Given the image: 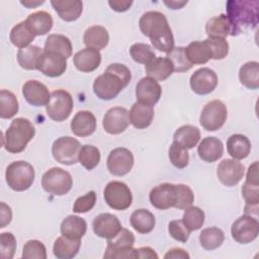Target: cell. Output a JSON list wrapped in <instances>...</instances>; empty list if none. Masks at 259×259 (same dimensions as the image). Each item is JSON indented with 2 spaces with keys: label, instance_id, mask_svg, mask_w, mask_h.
Masks as SVG:
<instances>
[{
  "label": "cell",
  "instance_id": "6da1fadb",
  "mask_svg": "<svg viewBox=\"0 0 259 259\" xmlns=\"http://www.w3.org/2000/svg\"><path fill=\"white\" fill-rule=\"evenodd\" d=\"M139 26L144 35L148 36L155 49L163 53H169L174 49V37L166 16L159 11L145 12Z\"/></svg>",
  "mask_w": 259,
  "mask_h": 259
},
{
  "label": "cell",
  "instance_id": "7a4b0ae2",
  "mask_svg": "<svg viewBox=\"0 0 259 259\" xmlns=\"http://www.w3.org/2000/svg\"><path fill=\"white\" fill-rule=\"evenodd\" d=\"M132 79L130 69L119 63L110 64L102 75H99L93 82L95 95L102 100H111L125 88Z\"/></svg>",
  "mask_w": 259,
  "mask_h": 259
},
{
  "label": "cell",
  "instance_id": "3957f363",
  "mask_svg": "<svg viewBox=\"0 0 259 259\" xmlns=\"http://www.w3.org/2000/svg\"><path fill=\"white\" fill-rule=\"evenodd\" d=\"M258 7L256 0H230L226 4L227 18L231 26V35H238L247 28L258 24Z\"/></svg>",
  "mask_w": 259,
  "mask_h": 259
},
{
  "label": "cell",
  "instance_id": "277c9868",
  "mask_svg": "<svg viewBox=\"0 0 259 259\" xmlns=\"http://www.w3.org/2000/svg\"><path fill=\"white\" fill-rule=\"evenodd\" d=\"M35 128L27 118L17 117L13 119L4 134L3 146L5 150L12 154L22 152L27 144L33 139Z\"/></svg>",
  "mask_w": 259,
  "mask_h": 259
},
{
  "label": "cell",
  "instance_id": "5b68a950",
  "mask_svg": "<svg viewBox=\"0 0 259 259\" xmlns=\"http://www.w3.org/2000/svg\"><path fill=\"white\" fill-rule=\"evenodd\" d=\"M34 169L26 161H15L9 164L5 171L6 183L14 191L27 190L34 181Z\"/></svg>",
  "mask_w": 259,
  "mask_h": 259
},
{
  "label": "cell",
  "instance_id": "8992f818",
  "mask_svg": "<svg viewBox=\"0 0 259 259\" xmlns=\"http://www.w3.org/2000/svg\"><path fill=\"white\" fill-rule=\"evenodd\" d=\"M135 244L134 234L124 228H121L119 233L107 240V247L103 255L104 258H125L136 259V249L133 248Z\"/></svg>",
  "mask_w": 259,
  "mask_h": 259
},
{
  "label": "cell",
  "instance_id": "52a82bcc",
  "mask_svg": "<svg viewBox=\"0 0 259 259\" xmlns=\"http://www.w3.org/2000/svg\"><path fill=\"white\" fill-rule=\"evenodd\" d=\"M41 186L48 193L61 196L71 190L73 179L66 170L60 167H53L42 175Z\"/></svg>",
  "mask_w": 259,
  "mask_h": 259
},
{
  "label": "cell",
  "instance_id": "ba28073f",
  "mask_svg": "<svg viewBox=\"0 0 259 259\" xmlns=\"http://www.w3.org/2000/svg\"><path fill=\"white\" fill-rule=\"evenodd\" d=\"M74 107L72 95L63 89L55 90L51 93V99L46 106L48 116L54 121H63L67 119Z\"/></svg>",
  "mask_w": 259,
  "mask_h": 259
},
{
  "label": "cell",
  "instance_id": "9c48e42d",
  "mask_svg": "<svg viewBox=\"0 0 259 259\" xmlns=\"http://www.w3.org/2000/svg\"><path fill=\"white\" fill-rule=\"evenodd\" d=\"M227 116L228 109L225 103L221 100L214 99L207 102L202 108L199 122L205 131L214 132L224 125Z\"/></svg>",
  "mask_w": 259,
  "mask_h": 259
},
{
  "label": "cell",
  "instance_id": "30bf717a",
  "mask_svg": "<svg viewBox=\"0 0 259 259\" xmlns=\"http://www.w3.org/2000/svg\"><path fill=\"white\" fill-rule=\"evenodd\" d=\"M103 197L109 207L124 210L133 202V194L128 186L121 181H110L103 190Z\"/></svg>",
  "mask_w": 259,
  "mask_h": 259
},
{
  "label": "cell",
  "instance_id": "8fae6325",
  "mask_svg": "<svg viewBox=\"0 0 259 259\" xmlns=\"http://www.w3.org/2000/svg\"><path fill=\"white\" fill-rule=\"evenodd\" d=\"M81 149L80 142L70 136L58 138L52 146L54 159L64 165H74L78 162V155Z\"/></svg>",
  "mask_w": 259,
  "mask_h": 259
},
{
  "label": "cell",
  "instance_id": "7c38bea8",
  "mask_svg": "<svg viewBox=\"0 0 259 259\" xmlns=\"http://www.w3.org/2000/svg\"><path fill=\"white\" fill-rule=\"evenodd\" d=\"M231 234L233 239L240 244L251 243L259 234V223L257 218L249 214L241 215L233 223Z\"/></svg>",
  "mask_w": 259,
  "mask_h": 259
},
{
  "label": "cell",
  "instance_id": "4fadbf2b",
  "mask_svg": "<svg viewBox=\"0 0 259 259\" xmlns=\"http://www.w3.org/2000/svg\"><path fill=\"white\" fill-rule=\"evenodd\" d=\"M134 155L126 148L113 149L106 161L107 169L114 176H123L127 174L134 166Z\"/></svg>",
  "mask_w": 259,
  "mask_h": 259
},
{
  "label": "cell",
  "instance_id": "5bb4252c",
  "mask_svg": "<svg viewBox=\"0 0 259 259\" xmlns=\"http://www.w3.org/2000/svg\"><path fill=\"white\" fill-rule=\"evenodd\" d=\"M130 124V112L121 106L109 108L103 116L102 125L109 135H119L123 133Z\"/></svg>",
  "mask_w": 259,
  "mask_h": 259
},
{
  "label": "cell",
  "instance_id": "9a60e30c",
  "mask_svg": "<svg viewBox=\"0 0 259 259\" xmlns=\"http://www.w3.org/2000/svg\"><path fill=\"white\" fill-rule=\"evenodd\" d=\"M190 87L198 95H206L212 92L218 85V76L210 68H200L190 77Z\"/></svg>",
  "mask_w": 259,
  "mask_h": 259
},
{
  "label": "cell",
  "instance_id": "2e32d148",
  "mask_svg": "<svg viewBox=\"0 0 259 259\" xmlns=\"http://www.w3.org/2000/svg\"><path fill=\"white\" fill-rule=\"evenodd\" d=\"M245 173V167L241 162L235 159L223 160L217 169V175L219 180L226 186H235L243 178Z\"/></svg>",
  "mask_w": 259,
  "mask_h": 259
},
{
  "label": "cell",
  "instance_id": "e0dca14e",
  "mask_svg": "<svg viewBox=\"0 0 259 259\" xmlns=\"http://www.w3.org/2000/svg\"><path fill=\"white\" fill-rule=\"evenodd\" d=\"M67 59L55 52L44 51L38 62L37 70L48 77H60L67 69Z\"/></svg>",
  "mask_w": 259,
  "mask_h": 259
},
{
  "label": "cell",
  "instance_id": "ac0fdd59",
  "mask_svg": "<svg viewBox=\"0 0 259 259\" xmlns=\"http://www.w3.org/2000/svg\"><path fill=\"white\" fill-rule=\"evenodd\" d=\"M161 94L160 84L150 77L142 78L136 86L137 101L149 106H154L159 101Z\"/></svg>",
  "mask_w": 259,
  "mask_h": 259
},
{
  "label": "cell",
  "instance_id": "d6986e66",
  "mask_svg": "<svg viewBox=\"0 0 259 259\" xmlns=\"http://www.w3.org/2000/svg\"><path fill=\"white\" fill-rule=\"evenodd\" d=\"M151 204L158 209H168L174 207L176 203L175 184L162 183L155 186L149 194Z\"/></svg>",
  "mask_w": 259,
  "mask_h": 259
},
{
  "label": "cell",
  "instance_id": "ffe728a7",
  "mask_svg": "<svg viewBox=\"0 0 259 259\" xmlns=\"http://www.w3.org/2000/svg\"><path fill=\"white\" fill-rule=\"evenodd\" d=\"M92 228L96 236L108 240L119 233L121 225L116 215L105 212L95 217L92 223Z\"/></svg>",
  "mask_w": 259,
  "mask_h": 259
},
{
  "label": "cell",
  "instance_id": "44dd1931",
  "mask_svg": "<svg viewBox=\"0 0 259 259\" xmlns=\"http://www.w3.org/2000/svg\"><path fill=\"white\" fill-rule=\"evenodd\" d=\"M22 94L25 100L33 106H47L51 99L48 87L37 80L26 81L22 86Z\"/></svg>",
  "mask_w": 259,
  "mask_h": 259
},
{
  "label": "cell",
  "instance_id": "7402d4cb",
  "mask_svg": "<svg viewBox=\"0 0 259 259\" xmlns=\"http://www.w3.org/2000/svg\"><path fill=\"white\" fill-rule=\"evenodd\" d=\"M70 126L75 136L81 138L88 137L96 130V118L91 111L81 110L74 115Z\"/></svg>",
  "mask_w": 259,
  "mask_h": 259
},
{
  "label": "cell",
  "instance_id": "603a6c76",
  "mask_svg": "<svg viewBox=\"0 0 259 259\" xmlns=\"http://www.w3.org/2000/svg\"><path fill=\"white\" fill-rule=\"evenodd\" d=\"M73 62L78 71L90 73L99 67L101 63V54L95 49L85 48L75 54Z\"/></svg>",
  "mask_w": 259,
  "mask_h": 259
},
{
  "label": "cell",
  "instance_id": "cb8c5ba5",
  "mask_svg": "<svg viewBox=\"0 0 259 259\" xmlns=\"http://www.w3.org/2000/svg\"><path fill=\"white\" fill-rule=\"evenodd\" d=\"M199 158L207 163L218 161L224 154V145L215 137H206L202 139L197 147Z\"/></svg>",
  "mask_w": 259,
  "mask_h": 259
},
{
  "label": "cell",
  "instance_id": "d4e9b609",
  "mask_svg": "<svg viewBox=\"0 0 259 259\" xmlns=\"http://www.w3.org/2000/svg\"><path fill=\"white\" fill-rule=\"evenodd\" d=\"M51 4L59 17L65 21L77 20L83 10V2L80 0H53Z\"/></svg>",
  "mask_w": 259,
  "mask_h": 259
},
{
  "label": "cell",
  "instance_id": "484cf974",
  "mask_svg": "<svg viewBox=\"0 0 259 259\" xmlns=\"http://www.w3.org/2000/svg\"><path fill=\"white\" fill-rule=\"evenodd\" d=\"M60 231L62 236L66 238L81 240L87 231V223L78 215H68L63 220Z\"/></svg>",
  "mask_w": 259,
  "mask_h": 259
},
{
  "label": "cell",
  "instance_id": "4316f807",
  "mask_svg": "<svg viewBox=\"0 0 259 259\" xmlns=\"http://www.w3.org/2000/svg\"><path fill=\"white\" fill-rule=\"evenodd\" d=\"M154 117L153 106L135 102L130 110V122L138 130L148 127Z\"/></svg>",
  "mask_w": 259,
  "mask_h": 259
},
{
  "label": "cell",
  "instance_id": "83f0119b",
  "mask_svg": "<svg viewBox=\"0 0 259 259\" xmlns=\"http://www.w3.org/2000/svg\"><path fill=\"white\" fill-rule=\"evenodd\" d=\"M26 24L34 35H45L53 27L54 21L52 15L47 11H35L27 16Z\"/></svg>",
  "mask_w": 259,
  "mask_h": 259
},
{
  "label": "cell",
  "instance_id": "f1b7e54d",
  "mask_svg": "<svg viewBox=\"0 0 259 259\" xmlns=\"http://www.w3.org/2000/svg\"><path fill=\"white\" fill-rule=\"evenodd\" d=\"M109 41V34L105 27L101 25H93L88 27L83 35V42L87 48L97 51L104 49Z\"/></svg>",
  "mask_w": 259,
  "mask_h": 259
},
{
  "label": "cell",
  "instance_id": "f546056e",
  "mask_svg": "<svg viewBox=\"0 0 259 259\" xmlns=\"http://www.w3.org/2000/svg\"><path fill=\"white\" fill-rule=\"evenodd\" d=\"M148 77L156 81H164L172 75L174 72V66L172 62L166 58H156L145 68Z\"/></svg>",
  "mask_w": 259,
  "mask_h": 259
},
{
  "label": "cell",
  "instance_id": "4dcf8cb0",
  "mask_svg": "<svg viewBox=\"0 0 259 259\" xmlns=\"http://www.w3.org/2000/svg\"><path fill=\"white\" fill-rule=\"evenodd\" d=\"M200 140L199 130L190 124H185L176 130L173 135V142L186 150L194 148Z\"/></svg>",
  "mask_w": 259,
  "mask_h": 259
},
{
  "label": "cell",
  "instance_id": "1f68e13d",
  "mask_svg": "<svg viewBox=\"0 0 259 259\" xmlns=\"http://www.w3.org/2000/svg\"><path fill=\"white\" fill-rule=\"evenodd\" d=\"M228 153L235 160H242L248 157L251 151V143L249 139L241 134L232 135L227 141Z\"/></svg>",
  "mask_w": 259,
  "mask_h": 259
},
{
  "label": "cell",
  "instance_id": "d6a6232c",
  "mask_svg": "<svg viewBox=\"0 0 259 259\" xmlns=\"http://www.w3.org/2000/svg\"><path fill=\"white\" fill-rule=\"evenodd\" d=\"M80 246V240H72L61 236L54 243L53 253L59 259H71L78 254Z\"/></svg>",
  "mask_w": 259,
  "mask_h": 259
},
{
  "label": "cell",
  "instance_id": "836d02e7",
  "mask_svg": "<svg viewBox=\"0 0 259 259\" xmlns=\"http://www.w3.org/2000/svg\"><path fill=\"white\" fill-rule=\"evenodd\" d=\"M156 220L154 214L145 208L136 209L131 214V225L140 234H148L155 228Z\"/></svg>",
  "mask_w": 259,
  "mask_h": 259
},
{
  "label": "cell",
  "instance_id": "e575fe53",
  "mask_svg": "<svg viewBox=\"0 0 259 259\" xmlns=\"http://www.w3.org/2000/svg\"><path fill=\"white\" fill-rule=\"evenodd\" d=\"M184 49L186 57L192 65L205 64L211 59V52L204 40H194Z\"/></svg>",
  "mask_w": 259,
  "mask_h": 259
},
{
  "label": "cell",
  "instance_id": "d590c367",
  "mask_svg": "<svg viewBox=\"0 0 259 259\" xmlns=\"http://www.w3.org/2000/svg\"><path fill=\"white\" fill-rule=\"evenodd\" d=\"M42 50L37 46H28L20 49L17 53V62L25 70H37Z\"/></svg>",
  "mask_w": 259,
  "mask_h": 259
},
{
  "label": "cell",
  "instance_id": "8d00e7d4",
  "mask_svg": "<svg viewBox=\"0 0 259 259\" xmlns=\"http://www.w3.org/2000/svg\"><path fill=\"white\" fill-rule=\"evenodd\" d=\"M44 51L55 52L68 59L72 56V44L67 36L53 33L47 37Z\"/></svg>",
  "mask_w": 259,
  "mask_h": 259
},
{
  "label": "cell",
  "instance_id": "74e56055",
  "mask_svg": "<svg viewBox=\"0 0 259 259\" xmlns=\"http://www.w3.org/2000/svg\"><path fill=\"white\" fill-rule=\"evenodd\" d=\"M239 80L248 89H257L259 87V63L255 61L245 63L240 68Z\"/></svg>",
  "mask_w": 259,
  "mask_h": 259
},
{
  "label": "cell",
  "instance_id": "f35d334b",
  "mask_svg": "<svg viewBox=\"0 0 259 259\" xmlns=\"http://www.w3.org/2000/svg\"><path fill=\"white\" fill-rule=\"evenodd\" d=\"M205 32L208 37L225 38L231 33V26L226 14L211 17L205 24Z\"/></svg>",
  "mask_w": 259,
  "mask_h": 259
},
{
  "label": "cell",
  "instance_id": "ab89813d",
  "mask_svg": "<svg viewBox=\"0 0 259 259\" xmlns=\"http://www.w3.org/2000/svg\"><path fill=\"white\" fill-rule=\"evenodd\" d=\"M34 37V33L30 30L25 20L17 23L10 31V41L19 49L28 47Z\"/></svg>",
  "mask_w": 259,
  "mask_h": 259
},
{
  "label": "cell",
  "instance_id": "60d3db41",
  "mask_svg": "<svg viewBox=\"0 0 259 259\" xmlns=\"http://www.w3.org/2000/svg\"><path fill=\"white\" fill-rule=\"evenodd\" d=\"M225 240L224 232L217 228L210 227L203 229L199 235V242L203 249L205 250H214L222 246Z\"/></svg>",
  "mask_w": 259,
  "mask_h": 259
},
{
  "label": "cell",
  "instance_id": "b9f144b4",
  "mask_svg": "<svg viewBox=\"0 0 259 259\" xmlns=\"http://www.w3.org/2000/svg\"><path fill=\"white\" fill-rule=\"evenodd\" d=\"M18 100L14 93L9 90L2 89L0 91V117L11 118L18 112Z\"/></svg>",
  "mask_w": 259,
  "mask_h": 259
},
{
  "label": "cell",
  "instance_id": "7bdbcfd3",
  "mask_svg": "<svg viewBox=\"0 0 259 259\" xmlns=\"http://www.w3.org/2000/svg\"><path fill=\"white\" fill-rule=\"evenodd\" d=\"M78 161L84 168L90 171L99 164L100 152L92 145H84L79 151Z\"/></svg>",
  "mask_w": 259,
  "mask_h": 259
},
{
  "label": "cell",
  "instance_id": "ee69618b",
  "mask_svg": "<svg viewBox=\"0 0 259 259\" xmlns=\"http://www.w3.org/2000/svg\"><path fill=\"white\" fill-rule=\"evenodd\" d=\"M130 54L135 62L144 64L146 66L156 59V55L152 48L143 42L134 44L130 49Z\"/></svg>",
  "mask_w": 259,
  "mask_h": 259
},
{
  "label": "cell",
  "instance_id": "f6af8a7d",
  "mask_svg": "<svg viewBox=\"0 0 259 259\" xmlns=\"http://www.w3.org/2000/svg\"><path fill=\"white\" fill-rule=\"evenodd\" d=\"M174 66V72L182 73L190 70L192 68V64L186 57L185 49L183 47L174 48L172 51L167 53L166 56Z\"/></svg>",
  "mask_w": 259,
  "mask_h": 259
},
{
  "label": "cell",
  "instance_id": "bcb514c9",
  "mask_svg": "<svg viewBox=\"0 0 259 259\" xmlns=\"http://www.w3.org/2000/svg\"><path fill=\"white\" fill-rule=\"evenodd\" d=\"M182 221L190 232L197 231L204 224V212L197 206H189L185 208Z\"/></svg>",
  "mask_w": 259,
  "mask_h": 259
},
{
  "label": "cell",
  "instance_id": "7dc6e473",
  "mask_svg": "<svg viewBox=\"0 0 259 259\" xmlns=\"http://www.w3.org/2000/svg\"><path fill=\"white\" fill-rule=\"evenodd\" d=\"M22 258L25 259H46V246L38 240L27 241L22 249Z\"/></svg>",
  "mask_w": 259,
  "mask_h": 259
},
{
  "label": "cell",
  "instance_id": "c3c4849f",
  "mask_svg": "<svg viewBox=\"0 0 259 259\" xmlns=\"http://www.w3.org/2000/svg\"><path fill=\"white\" fill-rule=\"evenodd\" d=\"M211 52V59L223 60L229 54V42L222 37H207L204 39Z\"/></svg>",
  "mask_w": 259,
  "mask_h": 259
},
{
  "label": "cell",
  "instance_id": "681fc988",
  "mask_svg": "<svg viewBox=\"0 0 259 259\" xmlns=\"http://www.w3.org/2000/svg\"><path fill=\"white\" fill-rule=\"evenodd\" d=\"M169 159L173 166L178 169H183L188 165L189 155L186 149L173 142L169 148Z\"/></svg>",
  "mask_w": 259,
  "mask_h": 259
},
{
  "label": "cell",
  "instance_id": "f907efd6",
  "mask_svg": "<svg viewBox=\"0 0 259 259\" xmlns=\"http://www.w3.org/2000/svg\"><path fill=\"white\" fill-rule=\"evenodd\" d=\"M175 188H176V203L174 207L179 209H185L191 206V204L194 201V194L191 188L184 184H175Z\"/></svg>",
  "mask_w": 259,
  "mask_h": 259
},
{
  "label": "cell",
  "instance_id": "816d5d0a",
  "mask_svg": "<svg viewBox=\"0 0 259 259\" xmlns=\"http://www.w3.org/2000/svg\"><path fill=\"white\" fill-rule=\"evenodd\" d=\"M16 250V239L12 233L5 232L0 234V257L11 259Z\"/></svg>",
  "mask_w": 259,
  "mask_h": 259
},
{
  "label": "cell",
  "instance_id": "f5cc1de1",
  "mask_svg": "<svg viewBox=\"0 0 259 259\" xmlns=\"http://www.w3.org/2000/svg\"><path fill=\"white\" fill-rule=\"evenodd\" d=\"M168 232L174 240L181 243H186L190 234V231L185 226L182 220L171 221L168 225Z\"/></svg>",
  "mask_w": 259,
  "mask_h": 259
},
{
  "label": "cell",
  "instance_id": "db71d44e",
  "mask_svg": "<svg viewBox=\"0 0 259 259\" xmlns=\"http://www.w3.org/2000/svg\"><path fill=\"white\" fill-rule=\"evenodd\" d=\"M96 202V193L91 190L85 195L79 196L73 205V211L76 213H84L91 210Z\"/></svg>",
  "mask_w": 259,
  "mask_h": 259
},
{
  "label": "cell",
  "instance_id": "11a10c76",
  "mask_svg": "<svg viewBox=\"0 0 259 259\" xmlns=\"http://www.w3.org/2000/svg\"><path fill=\"white\" fill-rule=\"evenodd\" d=\"M12 219V211L9 205L4 202L0 203V228H5Z\"/></svg>",
  "mask_w": 259,
  "mask_h": 259
},
{
  "label": "cell",
  "instance_id": "9f6ffc18",
  "mask_svg": "<svg viewBox=\"0 0 259 259\" xmlns=\"http://www.w3.org/2000/svg\"><path fill=\"white\" fill-rule=\"evenodd\" d=\"M109 6L111 7L112 10L117 11V12H124L130 9V7L133 4V1H123V0H110L108 1Z\"/></svg>",
  "mask_w": 259,
  "mask_h": 259
},
{
  "label": "cell",
  "instance_id": "6f0895ef",
  "mask_svg": "<svg viewBox=\"0 0 259 259\" xmlns=\"http://www.w3.org/2000/svg\"><path fill=\"white\" fill-rule=\"evenodd\" d=\"M165 259H188L189 258V254L182 248H173L171 250H169L165 256Z\"/></svg>",
  "mask_w": 259,
  "mask_h": 259
},
{
  "label": "cell",
  "instance_id": "680465c9",
  "mask_svg": "<svg viewBox=\"0 0 259 259\" xmlns=\"http://www.w3.org/2000/svg\"><path fill=\"white\" fill-rule=\"evenodd\" d=\"M137 258H158L156 252L150 247H141L136 249Z\"/></svg>",
  "mask_w": 259,
  "mask_h": 259
},
{
  "label": "cell",
  "instance_id": "91938a15",
  "mask_svg": "<svg viewBox=\"0 0 259 259\" xmlns=\"http://www.w3.org/2000/svg\"><path fill=\"white\" fill-rule=\"evenodd\" d=\"M164 3L171 9H180L187 4V1H164Z\"/></svg>",
  "mask_w": 259,
  "mask_h": 259
},
{
  "label": "cell",
  "instance_id": "94428289",
  "mask_svg": "<svg viewBox=\"0 0 259 259\" xmlns=\"http://www.w3.org/2000/svg\"><path fill=\"white\" fill-rule=\"evenodd\" d=\"M20 3L24 6H26L27 8H34L38 5H41L45 3V1H31V0H26V1H20Z\"/></svg>",
  "mask_w": 259,
  "mask_h": 259
}]
</instances>
